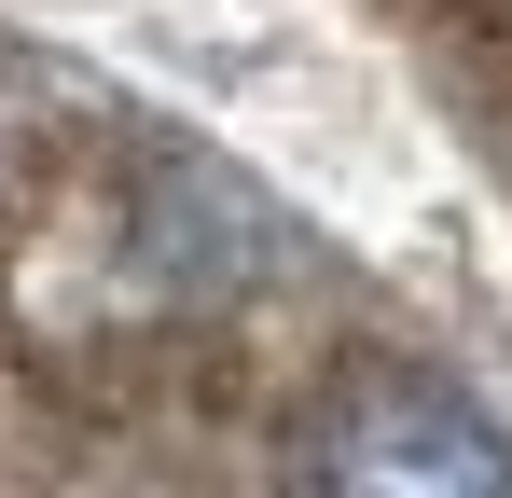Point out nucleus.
I'll return each instance as SVG.
<instances>
[{"instance_id": "nucleus-1", "label": "nucleus", "mask_w": 512, "mask_h": 498, "mask_svg": "<svg viewBox=\"0 0 512 498\" xmlns=\"http://www.w3.org/2000/svg\"><path fill=\"white\" fill-rule=\"evenodd\" d=\"M305 457L333 485H512V443L457 388H360L346 429H319Z\"/></svg>"}]
</instances>
